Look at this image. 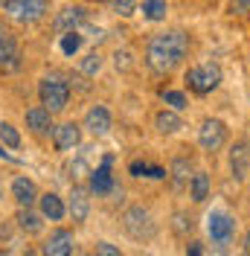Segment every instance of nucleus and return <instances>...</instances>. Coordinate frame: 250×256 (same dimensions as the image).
I'll return each mask as SVG.
<instances>
[{
  "mask_svg": "<svg viewBox=\"0 0 250 256\" xmlns=\"http://www.w3.org/2000/svg\"><path fill=\"white\" fill-rule=\"evenodd\" d=\"M84 18H88V12H84L82 6H67L62 15L56 18V30L58 32H70V30H76L78 24H84Z\"/></svg>",
  "mask_w": 250,
  "mask_h": 256,
  "instance_id": "nucleus-16",
  "label": "nucleus"
},
{
  "mask_svg": "<svg viewBox=\"0 0 250 256\" xmlns=\"http://www.w3.org/2000/svg\"><path fill=\"white\" fill-rule=\"evenodd\" d=\"M218 82H221L218 64H198V67L186 70V84H189V90H192V94H198V96L212 94V90L218 88Z\"/></svg>",
  "mask_w": 250,
  "mask_h": 256,
  "instance_id": "nucleus-4",
  "label": "nucleus"
},
{
  "mask_svg": "<svg viewBox=\"0 0 250 256\" xmlns=\"http://www.w3.org/2000/svg\"><path fill=\"white\" fill-rule=\"evenodd\" d=\"M128 172L134 178H166V169L152 166V163H140V160H134V163L128 166Z\"/></svg>",
  "mask_w": 250,
  "mask_h": 256,
  "instance_id": "nucleus-22",
  "label": "nucleus"
},
{
  "mask_svg": "<svg viewBox=\"0 0 250 256\" xmlns=\"http://www.w3.org/2000/svg\"><path fill=\"white\" fill-rule=\"evenodd\" d=\"M3 12L18 24H38L50 12V3L47 0H6Z\"/></svg>",
  "mask_w": 250,
  "mask_h": 256,
  "instance_id": "nucleus-3",
  "label": "nucleus"
},
{
  "mask_svg": "<svg viewBox=\"0 0 250 256\" xmlns=\"http://www.w3.org/2000/svg\"><path fill=\"white\" fill-rule=\"evenodd\" d=\"M70 254H73V233L70 230H56L41 244V256H70Z\"/></svg>",
  "mask_w": 250,
  "mask_h": 256,
  "instance_id": "nucleus-8",
  "label": "nucleus"
},
{
  "mask_svg": "<svg viewBox=\"0 0 250 256\" xmlns=\"http://www.w3.org/2000/svg\"><path fill=\"white\" fill-rule=\"evenodd\" d=\"M12 195H15V201L20 207H32V204L38 201V190H35V184H32L30 178H15Z\"/></svg>",
  "mask_w": 250,
  "mask_h": 256,
  "instance_id": "nucleus-13",
  "label": "nucleus"
},
{
  "mask_svg": "<svg viewBox=\"0 0 250 256\" xmlns=\"http://www.w3.org/2000/svg\"><path fill=\"white\" fill-rule=\"evenodd\" d=\"M244 250L250 254V230H248V236H244Z\"/></svg>",
  "mask_w": 250,
  "mask_h": 256,
  "instance_id": "nucleus-36",
  "label": "nucleus"
},
{
  "mask_svg": "<svg viewBox=\"0 0 250 256\" xmlns=\"http://www.w3.org/2000/svg\"><path fill=\"white\" fill-rule=\"evenodd\" d=\"M84 128H88L90 134H96V137L108 134V128H110V114H108V108L94 105V108L88 111V116H84Z\"/></svg>",
  "mask_w": 250,
  "mask_h": 256,
  "instance_id": "nucleus-12",
  "label": "nucleus"
},
{
  "mask_svg": "<svg viewBox=\"0 0 250 256\" xmlns=\"http://www.w3.org/2000/svg\"><path fill=\"white\" fill-rule=\"evenodd\" d=\"M110 6H114V12H120L122 18L134 15V9H137V3H134V0H110Z\"/></svg>",
  "mask_w": 250,
  "mask_h": 256,
  "instance_id": "nucleus-28",
  "label": "nucleus"
},
{
  "mask_svg": "<svg viewBox=\"0 0 250 256\" xmlns=\"http://www.w3.org/2000/svg\"><path fill=\"white\" fill-rule=\"evenodd\" d=\"M41 212L47 216L50 222H62L64 218V204H62V198L56 195V192H47V195H41Z\"/></svg>",
  "mask_w": 250,
  "mask_h": 256,
  "instance_id": "nucleus-18",
  "label": "nucleus"
},
{
  "mask_svg": "<svg viewBox=\"0 0 250 256\" xmlns=\"http://www.w3.org/2000/svg\"><path fill=\"white\" fill-rule=\"evenodd\" d=\"M18 227L24 230V233H41V216H35L30 207H20V212H18Z\"/></svg>",
  "mask_w": 250,
  "mask_h": 256,
  "instance_id": "nucleus-21",
  "label": "nucleus"
},
{
  "mask_svg": "<svg viewBox=\"0 0 250 256\" xmlns=\"http://www.w3.org/2000/svg\"><path fill=\"white\" fill-rule=\"evenodd\" d=\"M189 195L198 204L210 198V178H206V172H195V175L189 178Z\"/></svg>",
  "mask_w": 250,
  "mask_h": 256,
  "instance_id": "nucleus-19",
  "label": "nucleus"
},
{
  "mask_svg": "<svg viewBox=\"0 0 250 256\" xmlns=\"http://www.w3.org/2000/svg\"><path fill=\"white\" fill-rule=\"evenodd\" d=\"M172 175H174V190H184L189 184V160L178 158L172 163Z\"/></svg>",
  "mask_w": 250,
  "mask_h": 256,
  "instance_id": "nucleus-24",
  "label": "nucleus"
},
{
  "mask_svg": "<svg viewBox=\"0 0 250 256\" xmlns=\"http://www.w3.org/2000/svg\"><path fill=\"white\" fill-rule=\"evenodd\" d=\"M26 126L35 131V134H47L50 128H52V114L44 108V105H35L26 111Z\"/></svg>",
  "mask_w": 250,
  "mask_h": 256,
  "instance_id": "nucleus-14",
  "label": "nucleus"
},
{
  "mask_svg": "<svg viewBox=\"0 0 250 256\" xmlns=\"http://www.w3.org/2000/svg\"><path fill=\"white\" fill-rule=\"evenodd\" d=\"M230 169H233L236 180L250 178V143H236L230 148Z\"/></svg>",
  "mask_w": 250,
  "mask_h": 256,
  "instance_id": "nucleus-11",
  "label": "nucleus"
},
{
  "mask_svg": "<svg viewBox=\"0 0 250 256\" xmlns=\"http://www.w3.org/2000/svg\"><path fill=\"white\" fill-rule=\"evenodd\" d=\"M189 52V38L186 32L172 30V32H160L148 41L146 47V64L152 73H172L178 64L184 62V56Z\"/></svg>",
  "mask_w": 250,
  "mask_h": 256,
  "instance_id": "nucleus-1",
  "label": "nucleus"
},
{
  "mask_svg": "<svg viewBox=\"0 0 250 256\" xmlns=\"http://www.w3.org/2000/svg\"><path fill=\"white\" fill-rule=\"evenodd\" d=\"M122 224H125V230H128V236L131 239H152L154 236V222H152V216L146 212L142 207H131L128 212L122 216Z\"/></svg>",
  "mask_w": 250,
  "mask_h": 256,
  "instance_id": "nucleus-5",
  "label": "nucleus"
},
{
  "mask_svg": "<svg viewBox=\"0 0 250 256\" xmlns=\"http://www.w3.org/2000/svg\"><path fill=\"white\" fill-rule=\"evenodd\" d=\"M88 212H90V198L82 186H76L70 192V216H73V222H84Z\"/></svg>",
  "mask_w": 250,
  "mask_h": 256,
  "instance_id": "nucleus-17",
  "label": "nucleus"
},
{
  "mask_svg": "<svg viewBox=\"0 0 250 256\" xmlns=\"http://www.w3.org/2000/svg\"><path fill=\"white\" fill-rule=\"evenodd\" d=\"M230 9L238 12V15H244V12H250V0H230Z\"/></svg>",
  "mask_w": 250,
  "mask_h": 256,
  "instance_id": "nucleus-32",
  "label": "nucleus"
},
{
  "mask_svg": "<svg viewBox=\"0 0 250 256\" xmlns=\"http://www.w3.org/2000/svg\"><path fill=\"white\" fill-rule=\"evenodd\" d=\"M78 47H82V35H78L76 30H70V32L62 38V52H64V56H73Z\"/></svg>",
  "mask_w": 250,
  "mask_h": 256,
  "instance_id": "nucleus-26",
  "label": "nucleus"
},
{
  "mask_svg": "<svg viewBox=\"0 0 250 256\" xmlns=\"http://www.w3.org/2000/svg\"><path fill=\"white\" fill-rule=\"evenodd\" d=\"M0 158H3V160H9V163H20V158H15L12 152H6V146H3V143H0Z\"/></svg>",
  "mask_w": 250,
  "mask_h": 256,
  "instance_id": "nucleus-33",
  "label": "nucleus"
},
{
  "mask_svg": "<svg viewBox=\"0 0 250 256\" xmlns=\"http://www.w3.org/2000/svg\"><path fill=\"white\" fill-rule=\"evenodd\" d=\"M154 126L160 134H174V131H180L184 128V122H180V116L174 111H160L157 114V120H154Z\"/></svg>",
  "mask_w": 250,
  "mask_h": 256,
  "instance_id": "nucleus-20",
  "label": "nucleus"
},
{
  "mask_svg": "<svg viewBox=\"0 0 250 256\" xmlns=\"http://www.w3.org/2000/svg\"><path fill=\"white\" fill-rule=\"evenodd\" d=\"M96 256H122V254H120L116 244H110V242H99V244H96Z\"/></svg>",
  "mask_w": 250,
  "mask_h": 256,
  "instance_id": "nucleus-30",
  "label": "nucleus"
},
{
  "mask_svg": "<svg viewBox=\"0 0 250 256\" xmlns=\"http://www.w3.org/2000/svg\"><path fill=\"white\" fill-rule=\"evenodd\" d=\"M24 256H38V254H35V250H26V254H24Z\"/></svg>",
  "mask_w": 250,
  "mask_h": 256,
  "instance_id": "nucleus-38",
  "label": "nucleus"
},
{
  "mask_svg": "<svg viewBox=\"0 0 250 256\" xmlns=\"http://www.w3.org/2000/svg\"><path fill=\"white\" fill-rule=\"evenodd\" d=\"M189 256H201V244H198V242H192V244H189V250H186Z\"/></svg>",
  "mask_w": 250,
  "mask_h": 256,
  "instance_id": "nucleus-35",
  "label": "nucleus"
},
{
  "mask_svg": "<svg viewBox=\"0 0 250 256\" xmlns=\"http://www.w3.org/2000/svg\"><path fill=\"white\" fill-rule=\"evenodd\" d=\"M0 67L3 70H18L20 67V47L6 30H0Z\"/></svg>",
  "mask_w": 250,
  "mask_h": 256,
  "instance_id": "nucleus-9",
  "label": "nucleus"
},
{
  "mask_svg": "<svg viewBox=\"0 0 250 256\" xmlns=\"http://www.w3.org/2000/svg\"><path fill=\"white\" fill-rule=\"evenodd\" d=\"M0 3H6V0H0Z\"/></svg>",
  "mask_w": 250,
  "mask_h": 256,
  "instance_id": "nucleus-39",
  "label": "nucleus"
},
{
  "mask_svg": "<svg viewBox=\"0 0 250 256\" xmlns=\"http://www.w3.org/2000/svg\"><path fill=\"white\" fill-rule=\"evenodd\" d=\"M99 67H102V58L96 56V52H90L84 62H82V70L88 73V76H94V73H99Z\"/></svg>",
  "mask_w": 250,
  "mask_h": 256,
  "instance_id": "nucleus-29",
  "label": "nucleus"
},
{
  "mask_svg": "<svg viewBox=\"0 0 250 256\" xmlns=\"http://www.w3.org/2000/svg\"><path fill=\"white\" fill-rule=\"evenodd\" d=\"M0 256H12V250H0Z\"/></svg>",
  "mask_w": 250,
  "mask_h": 256,
  "instance_id": "nucleus-37",
  "label": "nucleus"
},
{
  "mask_svg": "<svg viewBox=\"0 0 250 256\" xmlns=\"http://www.w3.org/2000/svg\"><path fill=\"white\" fill-rule=\"evenodd\" d=\"M110 166H114V154H105L102 166L90 172V190H94L96 195H108V192H114V175H110Z\"/></svg>",
  "mask_w": 250,
  "mask_h": 256,
  "instance_id": "nucleus-10",
  "label": "nucleus"
},
{
  "mask_svg": "<svg viewBox=\"0 0 250 256\" xmlns=\"http://www.w3.org/2000/svg\"><path fill=\"white\" fill-rule=\"evenodd\" d=\"M78 126L76 122H64V126L56 128V148L58 152H70V148H76L78 146Z\"/></svg>",
  "mask_w": 250,
  "mask_h": 256,
  "instance_id": "nucleus-15",
  "label": "nucleus"
},
{
  "mask_svg": "<svg viewBox=\"0 0 250 256\" xmlns=\"http://www.w3.org/2000/svg\"><path fill=\"white\" fill-rule=\"evenodd\" d=\"M38 96H41V105L50 114L64 111L67 102H70V84L64 79H58V76H47V79H41V84H38Z\"/></svg>",
  "mask_w": 250,
  "mask_h": 256,
  "instance_id": "nucleus-2",
  "label": "nucleus"
},
{
  "mask_svg": "<svg viewBox=\"0 0 250 256\" xmlns=\"http://www.w3.org/2000/svg\"><path fill=\"white\" fill-rule=\"evenodd\" d=\"M166 12H169L166 0H146V3H142V18H146V20H163Z\"/></svg>",
  "mask_w": 250,
  "mask_h": 256,
  "instance_id": "nucleus-23",
  "label": "nucleus"
},
{
  "mask_svg": "<svg viewBox=\"0 0 250 256\" xmlns=\"http://www.w3.org/2000/svg\"><path fill=\"white\" fill-rule=\"evenodd\" d=\"M174 230H178V233H186V230H192V218H186L184 212H178V224H174Z\"/></svg>",
  "mask_w": 250,
  "mask_h": 256,
  "instance_id": "nucleus-31",
  "label": "nucleus"
},
{
  "mask_svg": "<svg viewBox=\"0 0 250 256\" xmlns=\"http://www.w3.org/2000/svg\"><path fill=\"white\" fill-rule=\"evenodd\" d=\"M198 143L206 152H218L221 146L227 143V126L221 120H204L201 128H198Z\"/></svg>",
  "mask_w": 250,
  "mask_h": 256,
  "instance_id": "nucleus-6",
  "label": "nucleus"
},
{
  "mask_svg": "<svg viewBox=\"0 0 250 256\" xmlns=\"http://www.w3.org/2000/svg\"><path fill=\"white\" fill-rule=\"evenodd\" d=\"M116 67H128V52H116Z\"/></svg>",
  "mask_w": 250,
  "mask_h": 256,
  "instance_id": "nucleus-34",
  "label": "nucleus"
},
{
  "mask_svg": "<svg viewBox=\"0 0 250 256\" xmlns=\"http://www.w3.org/2000/svg\"><path fill=\"white\" fill-rule=\"evenodd\" d=\"M0 143L9 146V148H18V146H20V134H18L9 122H0Z\"/></svg>",
  "mask_w": 250,
  "mask_h": 256,
  "instance_id": "nucleus-25",
  "label": "nucleus"
},
{
  "mask_svg": "<svg viewBox=\"0 0 250 256\" xmlns=\"http://www.w3.org/2000/svg\"><path fill=\"white\" fill-rule=\"evenodd\" d=\"M163 102H166V105H172L174 111H184V108H186V96L180 94V90H163Z\"/></svg>",
  "mask_w": 250,
  "mask_h": 256,
  "instance_id": "nucleus-27",
  "label": "nucleus"
},
{
  "mask_svg": "<svg viewBox=\"0 0 250 256\" xmlns=\"http://www.w3.org/2000/svg\"><path fill=\"white\" fill-rule=\"evenodd\" d=\"M206 230H210L212 242L227 244V242L233 239V233H236V222L227 216V212H212V216L206 218Z\"/></svg>",
  "mask_w": 250,
  "mask_h": 256,
  "instance_id": "nucleus-7",
  "label": "nucleus"
}]
</instances>
